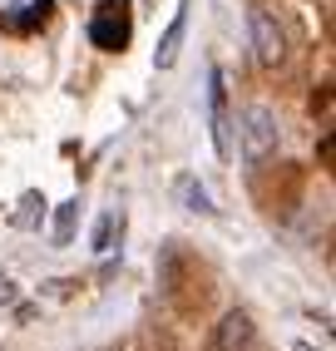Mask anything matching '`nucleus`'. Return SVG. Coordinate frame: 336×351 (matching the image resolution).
Segmentation results:
<instances>
[{
    "mask_svg": "<svg viewBox=\"0 0 336 351\" xmlns=\"http://www.w3.org/2000/svg\"><path fill=\"white\" fill-rule=\"evenodd\" d=\"M208 104H213V149H218V158H228L232 154V119H228V80H223V69L208 75Z\"/></svg>",
    "mask_w": 336,
    "mask_h": 351,
    "instance_id": "nucleus-5",
    "label": "nucleus"
},
{
    "mask_svg": "<svg viewBox=\"0 0 336 351\" xmlns=\"http://www.w3.org/2000/svg\"><path fill=\"white\" fill-rule=\"evenodd\" d=\"M50 10H55V0H35V5H25V15H20L15 25H20V30H35V25L50 20Z\"/></svg>",
    "mask_w": 336,
    "mask_h": 351,
    "instance_id": "nucleus-11",
    "label": "nucleus"
},
{
    "mask_svg": "<svg viewBox=\"0 0 336 351\" xmlns=\"http://www.w3.org/2000/svg\"><path fill=\"white\" fill-rule=\"evenodd\" d=\"M75 228H80V198H69V203H60L55 208V247H69L75 243Z\"/></svg>",
    "mask_w": 336,
    "mask_h": 351,
    "instance_id": "nucleus-8",
    "label": "nucleus"
},
{
    "mask_svg": "<svg viewBox=\"0 0 336 351\" xmlns=\"http://www.w3.org/2000/svg\"><path fill=\"white\" fill-rule=\"evenodd\" d=\"M10 302H15V287H10V282H0V307H10Z\"/></svg>",
    "mask_w": 336,
    "mask_h": 351,
    "instance_id": "nucleus-12",
    "label": "nucleus"
},
{
    "mask_svg": "<svg viewBox=\"0 0 336 351\" xmlns=\"http://www.w3.org/2000/svg\"><path fill=\"white\" fill-rule=\"evenodd\" d=\"M178 198H183V208H193V213H213V198H208V189L198 178H178Z\"/></svg>",
    "mask_w": 336,
    "mask_h": 351,
    "instance_id": "nucleus-9",
    "label": "nucleus"
},
{
    "mask_svg": "<svg viewBox=\"0 0 336 351\" xmlns=\"http://www.w3.org/2000/svg\"><path fill=\"white\" fill-rule=\"evenodd\" d=\"M129 35H134L129 0H99V5H94V15H89V40L99 45V50L119 55V50L129 45Z\"/></svg>",
    "mask_w": 336,
    "mask_h": 351,
    "instance_id": "nucleus-2",
    "label": "nucleus"
},
{
    "mask_svg": "<svg viewBox=\"0 0 336 351\" xmlns=\"http://www.w3.org/2000/svg\"><path fill=\"white\" fill-rule=\"evenodd\" d=\"M45 218V193H25L20 198V213H15V228H35Z\"/></svg>",
    "mask_w": 336,
    "mask_h": 351,
    "instance_id": "nucleus-10",
    "label": "nucleus"
},
{
    "mask_svg": "<svg viewBox=\"0 0 336 351\" xmlns=\"http://www.w3.org/2000/svg\"><path fill=\"white\" fill-rule=\"evenodd\" d=\"M282 144V129H277V114L267 104H248L243 109V158L248 169H262Z\"/></svg>",
    "mask_w": 336,
    "mask_h": 351,
    "instance_id": "nucleus-1",
    "label": "nucleus"
},
{
    "mask_svg": "<svg viewBox=\"0 0 336 351\" xmlns=\"http://www.w3.org/2000/svg\"><path fill=\"white\" fill-rule=\"evenodd\" d=\"M292 351H317V346H311V341H292Z\"/></svg>",
    "mask_w": 336,
    "mask_h": 351,
    "instance_id": "nucleus-13",
    "label": "nucleus"
},
{
    "mask_svg": "<svg viewBox=\"0 0 336 351\" xmlns=\"http://www.w3.org/2000/svg\"><path fill=\"white\" fill-rule=\"evenodd\" d=\"M119 232H124V213H119V208H104V213L99 218H94V232H89V247L94 252H114V238H119Z\"/></svg>",
    "mask_w": 336,
    "mask_h": 351,
    "instance_id": "nucleus-7",
    "label": "nucleus"
},
{
    "mask_svg": "<svg viewBox=\"0 0 336 351\" xmlns=\"http://www.w3.org/2000/svg\"><path fill=\"white\" fill-rule=\"evenodd\" d=\"M208 351H257V326L243 307L223 312V322L213 326V346Z\"/></svg>",
    "mask_w": 336,
    "mask_h": 351,
    "instance_id": "nucleus-4",
    "label": "nucleus"
},
{
    "mask_svg": "<svg viewBox=\"0 0 336 351\" xmlns=\"http://www.w3.org/2000/svg\"><path fill=\"white\" fill-rule=\"evenodd\" d=\"M252 60L262 69H277L287 60V35H282L272 10H252Z\"/></svg>",
    "mask_w": 336,
    "mask_h": 351,
    "instance_id": "nucleus-3",
    "label": "nucleus"
},
{
    "mask_svg": "<svg viewBox=\"0 0 336 351\" xmlns=\"http://www.w3.org/2000/svg\"><path fill=\"white\" fill-rule=\"evenodd\" d=\"M183 30H188V5L168 20V30H163V40H158V50H154V64L158 69H173V60H178V45H183Z\"/></svg>",
    "mask_w": 336,
    "mask_h": 351,
    "instance_id": "nucleus-6",
    "label": "nucleus"
}]
</instances>
